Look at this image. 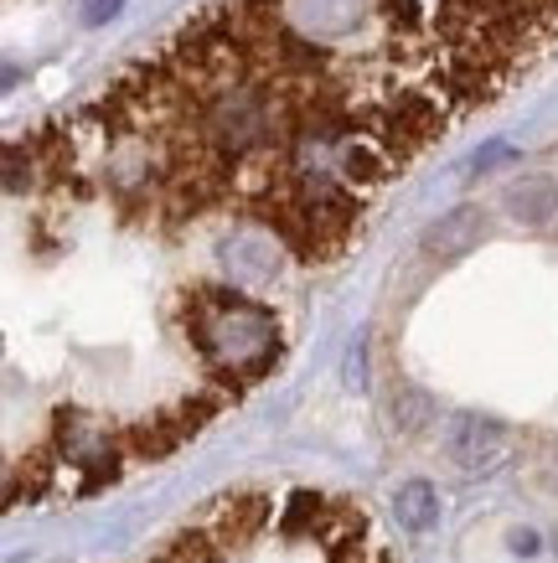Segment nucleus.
<instances>
[{
	"mask_svg": "<svg viewBox=\"0 0 558 563\" xmlns=\"http://www.w3.org/2000/svg\"><path fill=\"white\" fill-rule=\"evenodd\" d=\"M145 563H393L372 517L331 492H233Z\"/></svg>",
	"mask_w": 558,
	"mask_h": 563,
	"instance_id": "f257e3e1",
	"label": "nucleus"
},
{
	"mask_svg": "<svg viewBox=\"0 0 558 563\" xmlns=\"http://www.w3.org/2000/svg\"><path fill=\"white\" fill-rule=\"evenodd\" d=\"M481 239H486V218H481V207H456V212H445V218L424 233V254L460 258V254H471Z\"/></svg>",
	"mask_w": 558,
	"mask_h": 563,
	"instance_id": "f03ea898",
	"label": "nucleus"
},
{
	"mask_svg": "<svg viewBox=\"0 0 558 563\" xmlns=\"http://www.w3.org/2000/svg\"><path fill=\"white\" fill-rule=\"evenodd\" d=\"M450 455L460 461V471H486L496 455H502V429L491 424V419H475L466 413L450 434Z\"/></svg>",
	"mask_w": 558,
	"mask_h": 563,
	"instance_id": "7ed1b4c3",
	"label": "nucleus"
},
{
	"mask_svg": "<svg viewBox=\"0 0 558 563\" xmlns=\"http://www.w3.org/2000/svg\"><path fill=\"white\" fill-rule=\"evenodd\" d=\"M502 202H507V212L517 222L543 228V222L558 212V181L554 176H523V181H512V187L502 191Z\"/></svg>",
	"mask_w": 558,
	"mask_h": 563,
	"instance_id": "20e7f679",
	"label": "nucleus"
},
{
	"mask_svg": "<svg viewBox=\"0 0 558 563\" xmlns=\"http://www.w3.org/2000/svg\"><path fill=\"white\" fill-rule=\"evenodd\" d=\"M429 517H435V492L424 481H408L398 492V522L404 528H429Z\"/></svg>",
	"mask_w": 558,
	"mask_h": 563,
	"instance_id": "39448f33",
	"label": "nucleus"
},
{
	"mask_svg": "<svg viewBox=\"0 0 558 563\" xmlns=\"http://www.w3.org/2000/svg\"><path fill=\"white\" fill-rule=\"evenodd\" d=\"M124 11V0H84V26H103Z\"/></svg>",
	"mask_w": 558,
	"mask_h": 563,
	"instance_id": "423d86ee",
	"label": "nucleus"
}]
</instances>
